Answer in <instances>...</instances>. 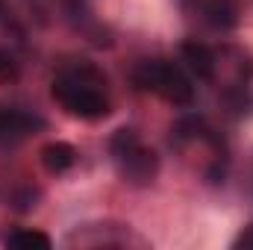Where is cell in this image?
<instances>
[{"label":"cell","instance_id":"6da1fadb","mask_svg":"<svg viewBox=\"0 0 253 250\" xmlns=\"http://www.w3.org/2000/svg\"><path fill=\"white\" fill-rule=\"evenodd\" d=\"M53 97L68 115L83 118V121H100L109 115V97L103 91V77L83 65V68H71L62 71L53 80Z\"/></svg>","mask_w":253,"mask_h":250},{"label":"cell","instance_id":"7a4b0ae2","mask_svg":"<svg viewBox=\"0 0 253 250\" xmlns=\"http://www.w3.org/2000/svg\"><path fill=\"white\" fill-rule=\"evenodd\" d=\"M135 85L162 97L171 106H189L194 100V85L180 65L168 59H150L135 68Z\"/></svg>","mask_w":253,"mask_h":250},{"label":"cell","instance_id":"3957f363","mask_svg":"<svg viewBox=\"0 0 253 250\" xmlns=\"http://www.w3.org/2000/svg\"><path fill=\"white\" fill-rule=\"evenodd\" d=\"M109 153H112V162H115L118 174L124 177L126 183H132V186H147L156 177V171H159L156 153L132 129H118L112 135Z\"/></svg>","mask_w":253,"mask_h":250},{"label":"cell","instance_id":"277c9868","mask_svg":"<svg viewBox=\"0 0 253 250\" xmlns=\"http://www.w3.org/2000/svg\"><path fill=\"white\" fill-rule=\"evenodd\" d=\"M39 156H42V165H44L47 174H65L77 162V150L68 141H50V144H44Z\"/></svg>","mask_w":253,"mask_h":250},{"label":"cell","instance_id":"5b68a950","mask_svg":"<svg viewBox=\"0 0 253 250\" xmlns=\"http://www.w3.org/2000/svg\"><path fill=\"white\" fill-rule=\"evenodd\" d=\"M203 12H206V21H209L212 27L230 30V27L239 24V9H236L233 0H209Z\"/></svg>","mask_w":253,"mask_h":250},{"label":"cell","instance_id":"8992f818","mask_svg":"<svg viewBox=\"0 0 253 250\" xmlns=\"http://www.w3.org/2000/svg\"><path fill=\"white\" fill-rule=\"evenodd\" d=\"M6 248H15V250H47L53 248L50 236L47 233H39V230H18L6 239Z\"/></svg>","mask_w":253,"mask_h":250},{"label":"cell","instance_id":"52a82bcc","mask_svg":"<svg viewBox=\"0 0 253 250\" xmlns=\"http://www.w3.org/2000/svg\"><path fill=\"white\" fill-rule=\"evenodd\" d=\"M183 56H186V62H189L200 77H212V62H215V56H212L209 47H203V44H197V42H186V44H183Z\"/></svg>","mask_w":253,"mask_h":250},{"label":"cell","instance_id":"ba28073f","mask_svg":"<svg viewBox=\"0 0 253 250\" xmlns=\"http://www.w3.org/2000/svg\"><path fill=\"white\" fill-rule=\"evenodd\" d=\"M33 126H42V121L30 118L24 112H0V132H6V135H24Z\"/></svg>","mask_w":253,"mask_h":250},{"label":"cell","instance_id":"9c48e42d","mask_svg":"<svg viewBox=\"0 0 253 250\" xmlns=\"http://www.w3.org/2000/svg\"><path fill=\"white\" fill-rule=\"evenodd\" d=\"M18 77V62L6 53V50H0V83H9V80H15Z\"/></svg>","mask_w":253,"mask_h":250}]
</instances>
